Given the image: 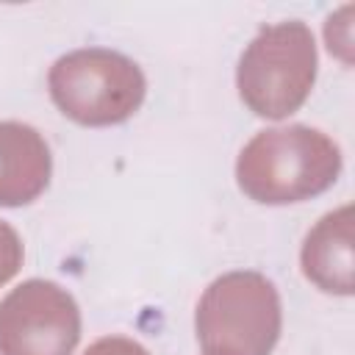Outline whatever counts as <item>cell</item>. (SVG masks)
<instances>
[{"instance_id": "cell-2", "label": "cell", "mask_w": 355, "mask_h": 355, "mask_svg": "<svg viewBox=\"0 0 355 355\" xmlns=\"http://www.w3.org/2000/svg\"><path fill=\"white\" fill-rule=\"evenodd\" d=\"M202 355H269L280 338V294L261 272H227L200 297L194 313Z\"/></svg>"}, {"instance_id": "cell-3", "label": "cell", "mask_w": 355, "mask_h": 355, "mask_svg": "<svg viewBox=\"0 0 355 355\" xmlns=\"http://www.w3.org/2000/svg\"><path fill=\"white\" fill-rule=\"evenodd\" d=\"M316 80V42L305 22L288 19L255 33L236 67L241 103L266 119L294 114Z\"/></svg>"}, {"instance_id": "cell-5", "label": "cell", "mask_w": 355, "mask_h": 355, "mask_svg": "<svg viewBox=\"0 0 355 355\" xmlns=\"http://www.w3.org/2000/svg\"><path fill=\"white\" fill-rule=\"evenodd\" d=\"M80 308L53 280H25L0 302V355H72Z\"/></svg>"}, {"instance_id": "cell-8", "label": "cell", "mask_w": 355, "mask_h": 355, "mask_svg": "<svg viewBox=\"0 0 355 355\" xmlns=\"http://www.w3.org/2000/svg\"><path fill=\"white\" fill-rule=\"evenodd\" d=\"M22 266V241L17 230L0 219V286L8 283Z\"/></svg>"}, {"instance_id": "cell-4", "label": "cell", "mask_w": 355, "mask_h": 355, "mask_svg": "<svg viewBox=\"0 0 355 355\" xmlns=\"http://www.w3.org/2000/svg\"><path fill=\"white\" fill-rule=\"evenodd\" d=\"M47 89L58 111L72 122L108 128L141 108L147 80L133 58L108 47H80L50 67Z\"/></svg>"}, {"instance_id": "cell-1", "label": "cell", "mask_w": 355, "mask_h": 355, "mask_svg": "<svg viewBox=\"0 0 355 355\" xmlns=\"http://www.w3.org/2000/svg\"><path fill=\"white\" fill-rule=\"evenodd\" d=\"M341 175L338 144L308 125L255 133L236 158L239 189L263 205H288L327 191Z\"/></svg>"}, {"instance_id": "cell-7", "label": "cell", "mask_w": 355, "mask_h": 355, "mask_svg": "<svg viewBox=\"0 0 355 355\" xmlns=\"http://www.w3.org/2000/svg\"><path fill=\"white\" fill-rule=\"evenodd\" d=\"M302 275L327 294L349 297L355 288V252H352V208L324 214L305 236L300 252Z\"/></svg>"}, {"instance_id": "cell-6", "label": "cell", "mask_w": 355, "mask_h": 355, "mask_svg": "<svg viewBox=\"0 0 355 355\" xmlns=\"http://www.w3.org/2000/svg\"><path fill=\"white\" fill-rule=\"evenodd\" d=\"M53 155L44 136L25 122H0V205L33 202L50 183Z\"/></svg>"}, {"instance_id": "cell-9", "label": "cell", "mask_w": 355, "mask_h": 355, "mask_svg": "<svg viewBox=\"0 0 355 355\" xmlns=\"http://www.w3.org/2000/svg\"><path fill=\"white\" fill-rule=\"evenodd\" d=\"M83 355H150V352L133 338L105 336V338H97L94 344H89V349Z\"/></svg>"}]
</instances>
